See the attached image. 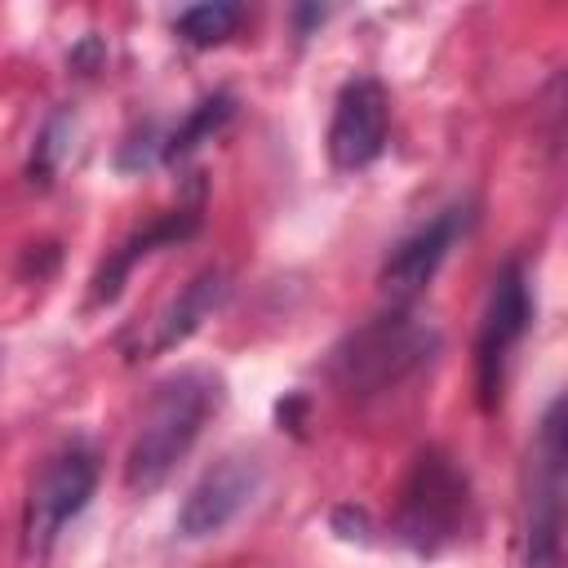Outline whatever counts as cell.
Masks as SVG:
<instances>
[{"label":"cell","instance_id":"1","mask_svg":"<svg viewBox=\"0 0 568 568\" xmlns=\"http://www.w3.org/2000/svg\"><path fill=\"white\" fill-rule=\"evenodd\" d=\"M217 408H222V377L213 368L169 373L151 390L142 417H138V430H133V444L124 457V488L133 497L155 493L178 470V462L195 448V439L204 435V426Z\"/></svg>","mask_w":568,"mask_h":568},{"label":"cell","instance_id":"2","mask_svg":"<svg viewBox=\"0 0 568 568\" xmlns=\"http://www.w3.org/2000/svg\"><path fill=\"white\" fill-rule=\"evenodd\" d=\"M435 351H439L435 324H426L399 306V311H386V315L359 324L355 333H346V342L328 359V377L346 395H382V390H395L399 382H408L422 364H430Z\"/></svg>","mask_w":568,"mask_h":568},{"label":"cell","instance_id":"3","mask_svg":"<svg viewBox=\"0 0 568 568\" xmlns=\"http://www.w3.org/2000/svg\"><path fill=\"white\" fill-rule=\"evenodd\" d=\"M466 519H470L466 470L439 448L417 453L413 470H408V479L399 488L395 537L404 546H413L417 555H439L444 546H453L462 537Z\"/></svg>","mask_w":568,"mask_h":568},{"label":"cell","instance_id":"4","mask_svg":"<svg viewBox=\"0 0 568 568\" xmlns=\"http://www.w3.org/2000/svg\"><path fill=\"white\" fill-rule=\"evenodd\" d=\"M524 568H564V399H550L524 475Z\"/></svg>","mask_w":568,"mask_h":568},{"label":"cell","instance_id":"5","mask_svg":"<svg viewBox=\"0 0 568 568\" xmlns=\"http://www.w3.org/2000/svg\"><path fill=\"white\" fill-rule=\"evenodd\" d=\"M98 493V453L89 444H67L58 448L40 475L31 479V493H27V550L31 555H49L53 541L62 537V528L93 501Z\"/></svg>","mask_w":568,"mask_h":568},{"label":"cell","instance_id":"6","mask_svg":"<svg viewBox=\"0 0 568 568\" xmlns=\"http://www.w3.org/2000/svg\"><path fill=\"white\" fill-rule=\"evenodd\" d=\"M532 324V284L524 262H506L493 275L488 288V306L475 333V386H479V404L493 408L501 399V382H506V364L515 355V346L524 342Z\"/></svg>","mask_w":568,"mask_h":568},{"label":"cell","instance_id":"7","mask_svg":"<svg viewBox=\"0 0 568 568\" xmlns=\"http://www.w3.org/2000/svg\"><path fill=\"white\" fill-rule=\"evenodd\" d=\"M262 479H266V470H262L257 457H248V453H226V457H217V462L186 488V497H182V506H178V519H173L178 537L200 541V537H217L222 528H231V524L248 510V501L262 493Z\"/></svg>","mask_w":568,"mask_h":568},{"label":"cell","instance_id":"8","mask_svg":"<svg viewBox=\"0 0 568 568\" xmlns=\"http://www.w3.org/2000/svg\"><path fill=\"white\" fill-rule=\"evenodd\" d=\"M390 138V98L382 80L355 75L337 89L333 98V120H328V164L337 173H359L368 169Z\"/></svg>","mask_w":568,"mask_h":568},{"label":"cell","instance_id":"9","mask_svg":"<svg viewBox=\"0 0 568 568\" xmlns=\"http://www.w3.org/2000/svg\"><path fill=\"white\" fill-rule=\"evenodd\" d=\"M470 217H475L470 204H448V209H439L435 217H426L417 231H408V235L386 253L377 284H382L395 302L417 297V293L435 280V271L444 266V257L453 253V244L466 235Z\"/></svg>","mask_w":568,"mask_h":568},{"label":"cell","instance_id":"10","mask_svg":"<svg viewBox=\"0 0 568 568\" xmlns=\"http://www.w3.org/2000/svg\"><path fill=\"white\" fill-rule=\"evenodd\" d=\"M226 293H231V284H226V271H222V266H204L200 275H191V280L182 284V293L169 297V302L146 320V333H138V346H133L129 359H138V355L146 359V355H164V351L182 346V342L226 302Z\"/></svg>","mask_w":568,"mask_h":568},{"label":"cell","instance_id":"11","mask_svg":"<svg viewBox=\"0 0 568 568\" xmlns=\"http://www.w3.org/2000/svg\"><path fill=\"white\" fill-rule=\"evenodd\" d=\"M195 226H200V217H195V213H173V217H164V222L146 226L142 235L124 240V244L106 257V266L93 275V293H89V302H93V306H98V302H111V297L120 293V284L129 280V271H133L146 253H155L160 244H178V240H186Z\"/></svg>","mask_w":568,"mask_h":568},{"label":"cell","instance_id":"12","mask_svg":"<svg viewBox=\"0 0 568 568\" xmlns=\"http://www.w3.org/2000/svg\"><path fill=\"white\" fill-rule=\"evenodd\" d=\"M231 111H235V98H231V93H213V98H204V102H200V106L169 133L160 160H164V164H182L186 155H195L204 142H213V138L222 133V124L231 120Z\"/></svg>","mask_w":568,"mask_h":568},{"label":"cell","instance_id":"13","mask_svg":"<svg viewBox=\"0 0 568 568\" xmlns=\"http://www.w3.org/2000/svg\"><path fill=\"white\" fill-rule=\"evenodd\" d=\"M240 22H244V9H240V4H231V0H204V4L182 9V13L173 18V31H178V40L191 44V49H213V44L231 40Z\"/></svg>","mask_w":568,"mask_h":568}]
</instances>
